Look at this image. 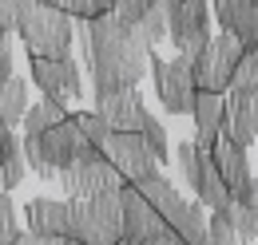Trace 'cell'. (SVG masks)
Segmentation results:
<instances>
[{
  "label": "cell",
  "instance_id": "30",
  "mask_svg": "<svg viewBox=\"0 0 258 245\" xmlns=\"http://www.w3.org/2000/svg\"><path fill=\"white\" fill-rule=\"evenodd\" d=\"M230 198H234V202H242V206H258V202H254V198H258L254 174H250V178H242V182L234 186V190H230Z\"/></svg>",
  "mask_w": 258,
  "mask_h": 245
},
{
  "label": "cell",
  "instance_id": "32",
  "mask_svg": "<svg viewBox=\"0 0 258 245\" xmlns=\"http://www.w3.org/2000/svg\"><path fill=\"white\" fill-rule=\"evenodd\" d=\"M12 245H40V237H36V233H16Z\"/></svg>",
  "mask_w": 258,
  "mask_h": 245
},
{
  "label": "cell",
  "instance_id": "5",
  "mask_svg": "<svg viewBox=\"0 0 258 245\" xmlns=\"http://www.w3.org/2000/svg\"><path fill=\"white\" fill-rule=\"evenodd\" d=\"M56 178L64 186L68 198H92V194H103V190H119L123 178H119V170L103 158L99 147H88V151H80L72 162H64L60 170H56Z\"/></svg>",
  "mask_w": 258,
  "mask_h": 245
},
{
  "label": "cell",
  "instance_id": "19",
  "mask_svg": "<svg viewBox=\"0 0 258 245\" xmlns=\"http://www.w3.org/2000/svg\"><path fill=\"white\" fill-rule=\"evenodd\" d=\"M131 186H135V190H139V194H143V198H147V202L155 206V214L163 217V225H167V217L175 214V206L183 202V194H179L175 186L167 182V178H163L159 170H155L151 178H143V182H131Z\"/></svg>",
  "mask_w": 258,
  "mask_h": 245
},
{
  "label": "cell",
  "instance_id": "18",
  "mask_svg": "<svg viewBox=\"0 0 258 245\" xmlns=\"http://www.w3.org/2000/svg\"><path fill=\"white\" fill-rule=\"evenodd\" d=\"M203 225H207V210H203L199 202H187V198L175 206V214L167 217V233H175L183 245H195V241H199Z\"/></svg>",
  "mask_w": 258,
  "mask_h": 245
},
{
  "label": "cell",
  "instance_id": "14",
  "mask_svg": "<svg viewBox=\"0 0 258 245\" xmlns=\"http://www.w3.org/2000/svg\"><path fill=\"white\" fill-rule=\"evenodd\" d=\"M99 119L107 122L111 131H139V122L147 115V103H143V95L135 91V87H123V91L107 95L103 103H96Z\"/></svg>",
  "mask_w": 258,
  "mask_h": 245
},
{
  "label": "cell",
  "instance_id": "29",
  "mask_svg": "<svg viewBox=\"0 0 258 245\" xmlns=\"http://www.w3.org/2000/svg\"><path fill=\"white\" fill-rule=\"evenodd\" d=\"M12 237H16V210L8 190H0V245H12Z\"/></svg>",
  "mask_w": 258,
  "mask_h": 245
},
{
  "label": "cell",
  "instance_id": "1",
  "mask_svg": "<svg viewBox=\"0 0 258 245\" xmlns=\"http://www.w3.org/2000/svg\"><path fill=\"white\" fill-rule=\"evenodd\" d=\"M151 52L143 40H135L127 24H119L111 12H96L88 20H80V60L92 75V95L103 103L107 95L139 87V79L147 75Z\"/></svg>",
  "mask_w": 258,
  "mask_h": 245
},
{
  "label": "cell",
  "instance_id": "31",
  "mask_svg": "<svg viewBox=\"0 0 258 245\" xmlns=\"http://www.w3.org/2000/svg\"><path fill=\"white\" fill-rule=\"evenodd\" d=\"M135 245H183L175 233H155V237H143V241H135Z\"/></svg>",
  "mask_w": 258,
  "mask_h": 245
},
{
  "label": "cell",
  "instance_id": "26",
  "mask_svg": "<svg viewBox=\"0 0 258 245\" xmlns=\"http://www.w3.org/2000/svg\"><path fill=\"white\" fill-rule=\"evenodd\" d=\"M195 245H238V241H234V229L211 210V217H207V225H203V233H199Z\"/></svg>",
  "mask_w": 258,
  "mask_h": 245
},
{
  "label": "cell",
  "instance_id": "25",
  "mask_svg": "<svg viewBox=\"0 0 258 245\" xmlns=\"http://www.w3.org/2000/svg\"><path fill=\"white\" fill-rule=\"evenodd\" d=\"M28 174V162H24V151H12L8 158H0V190H16Z\"/></svg>",
  "mask_w": 258,
  "mask_h": 245
},
{
  "label": "cell",
  "instance_id": "17",
  "mask_svg": "<svg viewBox=\"0 0 258 245\" xmlns=\"http://www.w3.org/2000/svg\"><path fill=\"white\" fill-rule=\"evenodd\" d=\"M24 217H28V233H36V237H52V233H64L68 237V202L32 198Z\"/></svg>",
  "mask_w": 258,
  "mask_h": 245
},
{
  "label": "cell",
  "instance_id": "13",
  "mask_svg": "<svg viewBox=\"0 0 258 245\" xmlns=\"http://www.w3.org/2000/svg\"><path fill=\"white\" fill-rule=\"evenodd\" d=\"M211 12L219 16L223 32L238 36L242 48L258 44V0H211Z\"/></svg>",
  "mask_w": 258,
  "mask_h": 245
},
{
  "label": "cell",
  "instance_id": "22",
  "mask_svg": "<svg viewBox=\"0 0 258 245\" xmlns=\"http://www.w3.org/2000/svg\"><path fill=\"white\" fill-rule=\"evenodd\" d=\"M68 115V107L64 103H56V99H44V103H28V111H24V135H40V131H48L52 122H60Z\"/></svg>",
  "mask_w": 258,
  "mask_h": 245
},
{
  "label": "cell",
  "instance_id": "6",
  "mask_svg": "<svg viewBox=\"0 0 258 245\" xmlns=\"http://www.w3.org/2000/svg\"><path fill=\"white\" fill-rule=\"evenodd\" d=\"M242 56V44H238V36H230V32H219V36H211L203 48H199V56L191 60V79L199 91H219L223 95L230 87V71H234V63Z\"/></svg>",
  "mask_w": 258,
  "mask_h": 245
},
{
  "label": "cell",
  "instance_id": "16",
  "mask_svg": "<svg viewBox=\"0 0 258 245\" xmlns=\"http://www.w3.org/2000/svg\"><path fill=\"white\" fill-rule=\"evenodd\" d=\"M191 119H195V139H199V147H211V143L223 135V95L219 91H195Z\"/></svg>",
  "mask_w": 258,
  "mask_h": 245
},
{
  "label": "cell",
  "instance_id": "7",
  "mask_svg": "<svg viewBox=\"0 0 258 245\" xmlns=\"http://www.w3.org/2000/svg\"><path fill=\"white\" fill-rule=\"evenodd\" d=\"M175 162H179V170H183V182L199 194V202H203L207 210H223L230 190H226V182L219 178V170H215V162H211V151L199 147V143H179V147H175Z\"/></svg>",
  "mask_w": 258,
  "mask_h": 245
},
{
  "label": "cell",
  "instance_id": "33",
  "mask_svg": "<svg viewBox=\"0 0 258 245\" xmlns=\"http://www.w3.org/2000/svg\"><path fill=\"white\" fill-rule=\"evenodd\" d=\"M92 12H111V0H92Z\"/></svg>",
  "mask_w": 258,
  "mask_h": 245
},
{
  "label": "cell",
  "instance_id": "9",
  "mask_svg": "<svg viewBox=\"0 0 258 245\" xmlns=\"http://www.w3.org/2000/svg\"><path fill=\"white\" fill-rule=\"evenodd\" d=\"M99 151L119 170L123 182H143V178H151V174L159 170L155 154L147 151V143H143L139 131H107V139L99 143Z\"/></svg>",
  "mask_w": 258,
  "mask_h": 245
},
{
  "label": "cell",
  "instance_id": "8",
  "mask_svg": "<svg viewBox=\"0 0 258 245\" xmlns=\"http://www.w3.org/2000/svg\"><path fill=\"white\" fill-rule=\"evenodd\" d=\"M151 79H155V95L159 103L171 111V115H191L195 103V79H191V60L187 56H175V60H159L151 52V63H147Z\"/></svg>",
  "mask_w": 258,
  "mask_h": 245
},
{
  "label": "cell",
  "instance_id": "12",
  "mask_svg": "<svg viewBox=\"0 0 258 245\" xmlns=\"http://www.w3.org/2000/svg\"><path fill=\"white\" fill-rule=\"evenodd\" d=\"M119 214H123V237H127L131 245L143 241V237H155V233H167V225H163V217L155 214V206L131 182L119 186Z\"/></svg>",
  "mask_w": 258,
  "mask_h": 245
},
{
  "label": "cell",
  "instance_id": "2",
  "mask_svg": "<svg viewBox=\"0 0 258 245\" xmlns=\"http://www.w3.org/2000/svg\"><path fill=\"white\" fill-rule=\"evenodd\" d=\"M16 36L28 48V56H72L76 48V20L64 8L44 0H16Z\"/></svg>",
  "mask_w": 258,
  "mask_h": 245
},
{
  "label": "cell",
  "instance_id": "20",
  "mask_svg": "<svg viewBox=\"0 0 258 245\" xmlns=\"http://www.w3.org/2000/svg\"><path fill=\"white\" fill-rule=\"evenodd\" d=\"M215 214L234 229V241H238V245H254L258 241V210H254V206H242V202L226 198V206H223V210H215Z\"/></svg>",
  "mask_w": 258,
  "mask_h": 245
},
{
  "label": "cell",
  "instance_id": "4",
  "mask_svg": "<svg viewBox=\"0 0 258 245\" xmlns=\"http://www.w3.org/2000/svg\"><path fill=\"white\" fill-rule=\"evenodd\" d=\"M24 162H28V170L40 174L44 182L48 178H56V170L72 162L80 151H88V139L80 135V127L72 115H64L60 122H52L48 131H40V135H24Z\"/></svg>",
  "mask_w": 258,
  "mask_h": 245
},
{
  "label": "cell",
  "instance_id": "15",
  "mask_svg": "<svg viewBox=\"0 0 258 245\" xmlns=\"http://www.w3.org/2000/svg\"><path fill=\"white\" fill-rule=\"evenodd\" d=\"M207 151H211V162H215L219 178L226 182V190H234L242 178H250V174H254V170H250V158H246V147H238L230 135H219Z\"/></svg>",
  "mask_w": 258,
  "mask_h": 245
},
{
  "label": "cell",
  "instance_id": "35",
  "mask_svg": "<svg viewBox=\"0 0 258 245\" xmlns=\"http://www.w3.org/2000/svg\"><path fill=\"white\" fill-rule=\"evenodd\" d=\"M68 245H84V241H76V237H72V241H68Z\"/></svg>",
  "mask_w": 258,
  "mask_h": 245
},
{
  "label": "cell",
  "instance_id": "23",
  "mask_svg": "<svg viewBox=\"0 0 258 245\" xmlns=\"http://www.w3.org/2000/svg\"><path fill=\"white\" fill-rule=\"evenodd\" d=\"M139 135H143V143H147V151L155 154V162H167L171 158V147H167V131H163V122L147 111L143 122H139Z\"/></svg>",
  "mask_w": 258,
  "mask_h": 245
},
{
  "label": "cell",
  "instance_id": "11",
  "mask_svg": "<svg viewBox=\"0 0 258 245\" xmlns=\"http://www.w3.org/2000/svg\"><path fill=\"white\" fill-rule=\"evenodd\" d=\"M32 79L40 83L44 99H56V103H76L84 99V79H80V63L72 56H32Z\"/></svg>",
  "mask_w": 258,
  "mask_h": 245
},
{
  "label": "cell",
  "instance_id": "28",
  "mask_svg": "<svg viewBox=\"0 0 258 245\" xmlns=\"http://www.w3.org/2000/svg\"><path fill=\"white\" fill-rule=\"evenodd\" d=\"M76 127H80V135L88 139V147H99V143L107 139V131H111L99 115H76Z\"/></svg>",
  "mask_w": 258,
  "mask_h": 245
},
{
  "label": "cell",
  "instance_id": "3",
  "mask_svg": "<svg viewBox=\"0 0 258 245\" xmlns=\"http://www.w3.org/2000/svg\"><path fill=\"white\" fill-rule=\"evenodd\" d=\"M68 237L84 245H115L123 237L119 190H103L92 198H68Z\"/></svg>",
  "mask_w": 258,
  "mask_h": 245
},
{
  "label": "cell",
  "instance_id": "21",
  "mask_svg": "<svg viewBox=\"0 0 258 245\" xmlns=\"http://www.w3.org/2000/svg\"><path fill=\"white\" fill-rule=\"evenodd\" d=\"M24 111H28V79H20V75L0 79V122L16 127L24 119Z\"/></svg>",
  "mask_w": 258,
  "mask_h": 245
},
{
  "label": "cell",
  "instance_id": "10",
  "mask_svg": "<svg viewBox=\"0 0 258 245\" xmlns=\"http://www.w3.org/2000/svg\"><path fill=\"white\" fill-rule=\"evenodd\" d=\"M167 40L175 44L179 56L195 60L199 48L211 40V8L207 0H175L167 12Z\"/></svg>",
  "mask_w": 258,
  "mask_h": 245
},
{
  "label": "cell",
  "instance_id": "24",
  "mask_svg": "<svg viewBox=\"0 0 258 245\" xmlns=\"http://www.w3.org/2000/svg\"><path fill=\"white\" fill-rule=\"evenodd\" d=\"M230 83H238V87H258V44L254 48H242V56L234 63V71H230Z\"/></svg>",
  "mask_w": 258,
  "mask_h": 245
},
{
  "label": "cell",
  "instance_id": "34",
  "mask_svg": "<svg viewBox=\"0 0 258 245\" xmlns=\"http://www.w3.org/2000/svg\"><path fill=\"white\" fill-rule=\"evenodd\" d=\"M115 245H131V241H127V237H119V241H115Z\"/></svg>",
  "mask_w": 258,
  "mask_h": 245
},
{
  "label": "cell",
  "instance_id": "27",
  "mask_svg": "<svg viewBox=\"0 0 258 245\" xmlns=\"http://www.w3.org/2000/svg\"><path fill=\"white\" fill-rule=\"evenodd\" d=\"M16 75V28H0V79Z\"/></svg>",
  "mask_w": 258,
  "mask_h": 245
}]
</instances>
